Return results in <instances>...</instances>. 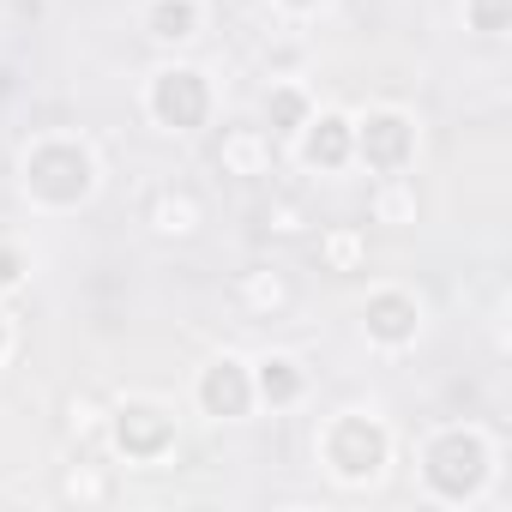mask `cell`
Segmentation results:
<instances>
[{"label": "cell", "instance_id": "1", "mask_svg": "<svg viewBox=\"0 0 512 512\" xmlns=\"http://www.w3.org/2000/svg\"><path fill=\"white\" fill-rule=\"evenodd\" d=\"M19 187L31 205L43 211H73L97 193V157L85 139H67V133H43L25 145L19 157Z\"/></svg>", "mask_w": 512, "mask_h": 512}, {"label": "cell", "instance_id": "2", "mask_svg": "<svg viewBox=\"0 0 512 512\" xmlns=\"http://www.w3.org/2000/svg\"><path fill=\"white\" fill-rule=\"evenodd\" d=\"M416 464H422V488H428L440 506H470V500L488 488V476H494V446H488L482 428L446 422V428H434V434L422 440Z\"/></svg>", "mask_w": 512, "mask_h": 512}, {"label": "cell", "instance_id": "3", "mask_svg": "<svg viewBox=\"0 0 512 512\" xmlns=\"http://www.w3.org/2000/svg\"><path fill=\"white\" fill-rule=\"evenodd\" d=\"M320 458L338 482H374L392 464V434H386V422H374L362 410H338L320 428Z\"/></svg>", "mask_w": 512, "mask_h": 512}, {"label": "cell", "instance_id": "4", "mask_svg": "<svg viewBox=\"0 0 512 512\" xmlns=\"http://www.w3.org/2000/svg\"><path fill=\"white\" fill-rule=\"evenodd\" d=\"M103 434H109L115 458H127V464H157V458H169V446H175V410L157 404V398H127V404H115V410L103 416Z\"/></svg>", "mask_w": 512, "mask_h": 512}, {"label": "cell", "instance_id": "5", "mask_svg": "<svg viewBox=\"0 0 512 512\" xmlns=\"http://www.w3.org/2000/svg\"><path fill=\"white\" fill-rule=\"evenodd\" d=\"M145 109L169 133H199L211 121V79L199 67H157L145 85Z\"/></svg>", "mask_w": 512, "mask_h": 512}, {"label": "cell", "instance_id": "6", "mask_svg": "<svg viewBox=\"0 0 512 512\" xmlns=\"http://www.w3.org/2000/svg\"><path fill=\"white\" fill-rule=\"evenodd\" d=\"M350 139H356V163L374 169V175H404L410 157H416V121L404 109H368V115H356Z\"/></svg>", "mask_w": 512, "mask_h": 512}, {"label": "cell", "instance_id": "7", "mask_svg": "<svg viewBox=\"0 0 512 512\" xmlns=\"http://www.w3.org/2000/svg\"><path fill=\"white\" fill-rule=\"evenodd\" d=\"M193 398H199L205 416H217V422H241L253 404H260V398H253V362H241V356H211V362L199 368Z\"/></svg>", "mask_w": 512, "mask_h": 512}, {"label": "cell", "instance_id": "8", "mask_svg": "<svg viewBox=\"0 0 512 512\" xmlns=\"http://www.w3.org/2000/svg\"><path fill=\"white\" fill-rule=\"evenodd\" d=\"M296 157H302L308 169H320V175H332V169H350V163H356L350 115H338V109H320V115H308V121H302V133H296Z\"/></svg>", "mask_w": 512, "mask_h": 512}, {"label": "cell", "instance_id": "9", "mask_svg": "<svg viewBox=\"0 0 512 512\" xmlns=\"http://www.w3.org/2000/svg\"><path fill=\"white\" fill-rule=\"evenodd\" d=\"M362 332H368L380 350H404V344H416V332H422V308H416V296H410V290H374L368 308H362Z\"/></svg>", "mask_w": 512, "mask_h": 512}, {"label": "cell", "instance_id": "10", "mask_svg": "<svg viewBox=\"0 0 512 512\" xmlns=\"http://www.w3.org/2000/svg\"><path fill=\"white\" fill-rule=\"evenodd\" d=\"M272 127H253V121H235L217 133V169L223 175H241V181H260L272 175Z\"/></svg>", "mask_w": 512, "mask_h": 512}, {"label": "cell", "instance_id": "11", "mask_svg": "<svg viewBox=\"0 0 512 512\" xmlns=\"http://www.w3.org/2000/svg\"><path fill=\"white\" fill-rule=\"evenodd\" d=\"M145 223H151L163 241H187V235H199V223H205V199H199L193 187H157L151 205H145Z\"/></svg>", "mask_w": 512, "mask_h": 512}, {"label": "cell", "instance_id": "12", "mask_svg": "<svg viewBox=\"0 0 512 512\" xmlns=\"http://www.w3.org/2000/svg\"><path fill=\"white\" fill-rule=\"evenodd\" d=\"M302 392H308V368H302L296 356L272 350V356L253 362V398H260V404L290 410V404H302Z\"/></svg>", "mask_w": 512, "mask_h": 512}, {"label": "cell", "instance_id": "13", "mask_svg": "<svg viewBox=\"0 0 512 512\" xmlns=\"http://www.w3.org/2000/svg\"><path fill=\"white\" fill-rule=\"evenodd\" d=\"M235 302H241L253 320H278V314L296 302V290H290V278H284V272L260 266V272H241V284H235Z\"/></svg>", "mask_w": 512, "mask_h": 512}, {"label": "cell", "instance_id": "14", "mask_svg": "<svg viewBox=\"0 0 512 512\" xmlns=\"http://www.w3.org/2000/svg\"><path fill=\"white\" fill-rule=\"evenodd\" d=\"M314 253H320V266H326V272L350 278V272H362V266H368V235H362L356 223H320Z\"/></svg>", "mask_w": 512, "mask_h": 512}, {"label": "cell", "instance_id": "15", "mask_svg": "<svg viewBox=\"0 0 512 512\" xmlns=\"http://www.w3.org/2000/svg\"><path fill=\"white\" fill-rule=\"evenodd\" d=\"M145 37H157V43L199 37V0H151L145 7Z\"/></svg>", "mask_w": 512, "mask_h": 512}, {"label": "cell", "instance_id": "16", "mask_svg": "<svg viewBox=\"0 0 512 512\" xmlns=\"http://www.w3.org/2000/svg\"><path fill=\"white\" fill-rule=\"evenodd\" d=\"M308 115H314V103H308L302 85H272L266 91V127H272V139H296Z\"/></svg>", "mask_w": 512, "mask_h": 512}, {"label": "cell", "instance_id": "17", "mask_svg": "<svg viewBox=\"0 0 512 512\" xmlns=\"http://www.w3.org/2000/svg\"><path fill=\"white\" fill-rule=\"evenodd\" d=\"M464 19L476 37H506L512 25V0H464Z\"/></svg>", "mask_w": 512, "mask_h": 512}, {"label": "cell", "instance_id": "18", "mask_svg": "<svg viewBox=\"0 0 512 512\" xmlns=\"http://www.w3.org/2000/svg\"><path fill=\"white\" fill-rule=\"evenodd\" d=\"M374 211H380L386 223H410V217H416V199H410L404 175H386V193L374 199Z\"/></svg>", "mask_w": 512, "mask_h": 512}, {"label": "cell", "instance_id": "19", "mask_svg": "<svg viewBox=\"0 0 512 512\" xmlns=\"http://www.w3.org/2000/svg\"><path fill=\"white\" fill-rule=\"evenodd\" d=\"M266 229H278V235H302V229H308V205H302V199H278V211L266 205Z\"/></svg>", "mask_w": 512, "mask_h": 512}, {"label": "cell", "instance_id": "20", "mask_svg": "<svg viewBox=\"0 0 512 512\" xmlns=\"http://www.w3.org/2000/svg\"><path fill=\"white\" fill-rule=\"evenodd\" d=\"M91 470H97V458H85V464L67 476V494H73V500H109V476H91Z\"/></svg>", "mask_w": 512, "mask_h": 512}, {"label": "cell", "instance_id": "21", "mask_svg": "<svg viewBox=\"0 0 512 512\" xmlns=\"http://www.w3.org/2000/svg\"><path fill=\"white\" fill-rule=\"evenodd\" d=\"M25 272H31V266H25V247H19V241H0V290H19Z\"/></svg>", "mask_w": 512, "mask_h": 512}, {"label": "cell", "instance_id": "22", "mask_svg": "<svg viewBox=\"0 0 512 512\" xmlns=\"http://www.w3.org/2000/svg\"><path fill=\"white\" fill-rule=\"evenodd\" d=\"M7 344H13V326H7V314H0V362H7Z\"/></svg>", "mask_w": 512, "mask_h": 512}, {"label": "cell", "instance_id": "23", "mask_svg": "<svg viewBox=\"0 0 512 512\" xmlns=\"http://www.w3.org/2000/svg\"><path fill=\"white\" fill-rule=\"evenodd\" d=\"M278 7H290V13H314L320 0H278Z\"/></svg>", "mask_w": 512, "mask_h": 512}]
</instances>
